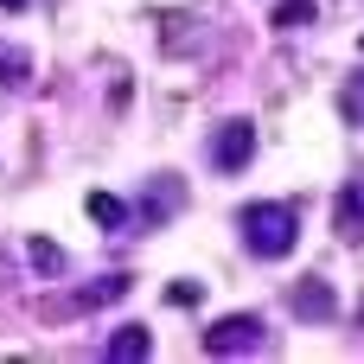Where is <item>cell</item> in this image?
<instances>
[{
	"label": "cell",
	"instance_id": "cell-14",
	"mask_svg": "<svg viewBox=\"0 0 364 364\" xmlns=\"http://www.w3.org/2000/svg\"><path fill=\"white\" fill-rule=\"evenodd\" d=\"M0 6H6V13H19V6H26V0H0Z\"/></svg>",
	"mask_w": 364,
	"mask_h": 364
},
{
	"label": "cell",
	"instance_id": "cell-2",
	"mask_svg": "<svg viewBox=\"0 0 364 364\" xmlns=\"http://www.w3.org/2000/svg\"><path fill=\"white\" fill-rule=\"evenodd\" d=\"M128 288H134L128 275H96V282H83V288H70V294H51V301H38V314H45V320H83V314H96V307L122 301Z\"/></svg>",
	"mask_w": 364,
	"mask_h": 364
},
{
	"label": "cell",
	"instance_id": "cell-10",
	"mask_svg": "<svg viewBox=\"0 0 364 364\" xmlns=\"http://www.w3.org/2000/svg\"><path fill=\"white\" fill-rule=\"evenodd\" d=\"M19 83H32V58L0 38V90H19Z\"/></svg>",
	"mask_w": 364,
	"mask_h": 364
},
{
	"label": "cell",
	"instance_id": "cell-5",
	"mask_svg": "<svg viewBox=\"0 0 364 364\" xmlns=\"http://www.w3.org/2000/svg\"><path fill=\"white\" fill-rule=\"evenodd\" d=\"M333 230H339V243L364 250V179H346V186H339V198H333Z\"/></svg>",
	"mask_w": 364,
	"mask_h": 364
},
{
	"label": "cell",
	"instance_id": "cell-11",
	"mask_svg": "<svg viewBox=\"0 0 364 364\" xmlns=\"http://www.w3.org/2000/svg\"><path fill=\"white\" fill-rule=\"evenodd\" d=\"M269 19H275L282 32H301V26H314V0H282Z\"/></svg>",
	"mask_w": 364,
	"mask_h": 364
},
{
	"label": "cell",
	"instance_id": "cell-12",
	"mask_svg": "<svg viewBox=\"0 0 364 364\" xmlns=\"http://www.w3.org/2000/svg\"><path fill=\"white\" fill-rule=\"evenodd\" d=\"M32 262L51 275V269H64V250H58V243H45V237H32Z\"/></svg>",
	"mask_w": 364,
	"mask_h": 364
},
{
	"label": "cell",
	"instance_id": "cell-4",
	"mask_svg": "<svg viewBox=\"0 0 364 364\" xmlns=\"http://www.w3.org/2000/svg\"><path fill=\"white\" fill-rule=\"evenodd\" d=\"M205 154H211V166H218V173H243V166H250V154H256V122H250V115L218 122Z\"/></svg>",
	"mask_w": 364,
	"mask_h": 364
},
{
	"label": "cell",
	"instance_id": "cell-3",
	"mask_svg": "<svg viewBox=\"0 0 364 364\" xmlns=\"http://www.w3.org/2000/svg\"><path fill=\"white\" fill-rule=\"evenodd\" d=\"M262 346H269V326H262L256 314H230V320L205 326V339H198L205 358H250V352H262Z\"/></svg>",
	"mask_w": 364,
	"mask_h": 364
},
{
	"label": "cell",
	"instance_id": "cell-1",
	"mask_svg": "<svg viewBox=\"0 0 364 364\" xmlns=\"http://www.w3.org/2000/svg\"><path fill=\"white\" fill-rule=\"evenodd\" d=\"M237 230H243V250L262 256V262H282V256H294V243H301L294 205H243V211H237Z\"/></svg>",
	"mask_w": 364,
	"mask_h": 364
},
{
	"label": "cell",
	"instance_id": "cell-13",
	"mask_svg": "<svg viewBox=\"0 0 364 364\" xmlns=\"http://www.w3.org/2000/svg\"><path fill=\"white\" fill-rule=\"evenodd\" d=\"M346 115H364V83L352 90V96H346Z\"/></svg>",
	"mask_w": 364,
	"mask_h": 364
},
{
	"label": "cell",
	"instance_id": "cell-6",
	"mask_svg": "<svg viewBox=\"0 0 364 364\" xmlns=\"http://www.w3.org/2000/svg\"><path fill=\"white\" fill-rule=\"evenodd\" d=\"M288 307H294L301 320H333V314H339V294H333V282H320V275H307V282H294V294H288Z\"/></svg>",
	"mask_w": 364,
	"mask_h": 364
},
{
	"label": "cell",
	"instance_id": "cell-7",
	"mask_svg": "<svg viewBox=\"0 0 364 364\" xmlns=\"http://www.w3.org/2000/svg\"><path fill=\"white\" fill-rule=\"evenodd\" d=\"M147 352H154L147 326H115V333H109V339L96 346V358H102V364H141Z\"/></svg>",
	"mask_w": 364,
	"mask_h": 364
},
{
	"label": "cell",
	"instance_id": "cell-8",
	"mask_svg": "<svg viewBox=\"0 0 364 364\" xmlns=\"http://www.w3.org/2000/svg\"><path fill=\"white\" fill-rule=\"evenodd\" d=\"M179 205H186V186H179L173 173H160V179L147 186V198H141V211H147V218H173Z\"/></svg>",
	"mask_w": 364,
	"mask_h": 364
},
{
	"label": "cell",
	"instance_id": "cell-9",
	"mask_svg": "<svg viewBox=\"0 0 364 364\" xmlns=\"http://www.w3.org/2000/svg\"><path fill=\"white\" fill-rule=\"evenodd\" d=\"M83 211H90L102 230H122V224H128V205H122L115 192H90V198H83Z\"/></svg>",
	"mask_w": 364,
	"mask_h": 364
}]
</instances>
